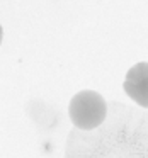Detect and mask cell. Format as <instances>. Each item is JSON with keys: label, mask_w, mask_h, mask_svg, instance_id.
<instances>
[{"label": "cell", "mask_w": 148, "mask_h": 158, "mask_svg": "<svg viewBox=\"0 0 148 158\" xmlns=\"http://www.w3.org/2000/svg\"><path fill=\"white\" fill-rule=\"evenodd\" d=\"M109 104L100 94L94 90H82L75 94L70 100L68 116L73 123V127L82 131H90L99 127L107 117Z\"/></svg>", "instance_id": "7a4b0ae2"}, {"label": "cell", "mask_w": 148, "mask_h": 158, "mask_svg": "<svg viewBox=\"0 0 148 158\" xmlns=\"http://www.w3.org/2000/svg\"><path fill=\"white\" fill-rule=\"evenodd\" d=\"M123 89L141 109H148V61H140L128 70Z\"/></svg>", "instance_id": "3957f363"}, {"label": "cell", "mask_w": 148, "mask_h": 158, "mask_svg": "<svg viewBox=\"0 0 148 158\" xmlns=\"http://www.w3.org/2000/svg\"><path fill=\"white\" fill-rule=\"evenodd\" d=\"M65 158H148V109L109 102L99 127L68 134Z\"/></svg>", "instance_id": "6da1fadb"}, {"label": "cell", "mask_w": 148, "mask_h": 158, "mask_svg": "<svg viewBox=\"0 0 148 158\" xmlns=\"http://www.w3.org/2000/svg\"><path fill=\"white\" fill-rule=\"evenodd\" d=\"M2 38H4V31H2V26H0V44H2Z\"/></svg>", "instance_id": "277c9868"}]
</instances>
